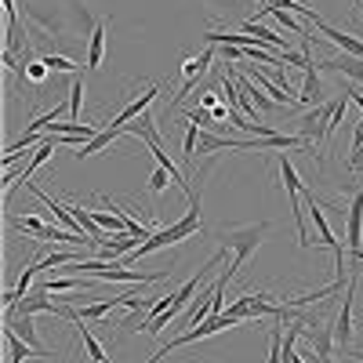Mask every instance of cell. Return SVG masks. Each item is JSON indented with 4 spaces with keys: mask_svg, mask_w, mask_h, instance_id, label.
Masks as SVG:
<instances>
[{
    "mask_svg": "<svg viewBox=\"0 0 363 363\" xmlns=\"http://www.w3.org/2000/svg\"><path fill=\"white\" fill-rule=\"evenodd\" d=\"M313 356H316V352H313ZM316 363H338V359H335V356H316Z\"/></svg>",
    "mask_w": 363,
    "mask_h": 363,
    "instance_id": "cell-27",
    "label": "cell"
},
{
    "mask_svg": "<svg viewBox=\"0 0 363 363\" xmlns=\"http://www.w3.org/2000/svg\"><path fill=\"white\" fill-rule=\"evenodd\" d=\"M356 4H359V0H349V11H352V8H356Z\"/></svg>",
    "mask_w": 363,
    "mask_h": 363,
    "instance_id": "cell-29",
    "label": "cell"
},
{
    "mask_svg": "<svg viewBox=\"0 0 363 363\" xmlns=\"http://www.w3.org/2000/svg\"><path fill=\"white\" fill-rule=\"evenodd\" d=\"M349 171L352 174H363V145L352 149V157H349Z\"/></svg>",
    "mask_w": 363,
    "mask_h": 363,
    "instance_id": "cell-22",
    "label": "cell"
},
{
    "mask_svg": "<svg viewBox=\"0 0 363 363\" xmlns=\"http://www.w3.org/2000/svg\"><path fill=\"white\" fill-rule=\"evenodd\" d=\"M345 356H352V359H363V349H349Z\"/></svg>",
    "mask_w": 363,
    "mask_h": 363,
    "instance_id": "cell-28",
    "label": "cell"
},
{
    "mask_svg": "<svg viewBox=\"0 0 363 363\" xmlns=\"http://www.w3.org/2000/svg\"><path fill=\"white\" fill-rule=\"evenodd\" d=\"M11 330H15V335L22 338V342H29V345H33L40 356H51V349L40 342V335H37V323H33V316H11V320H4Z\"/></svg>",
    "mask_w": 363,
    "mask_h": 363,
    "instance_id": "cell-12",
    "label": "cell"
},
{
    "mask_svg": "<svg viewBox=\"0 0 363 363\" xmlns=\"http://www.w3.org/2000/svg\"><path fill=\"white\" fill-rule=\"evenodd\" d=\"M157 95H160V87H157V84H149V87L142 91L138 99H131V102H128L124 109H120V113H116V116L109 120V124H113V128H128L131 120H138V116H142V113H145L149 106H153V99H157Z\"/></svg>",
    "mask_w": 363,
    "mask_h": 363,
    "instance_id": "cell-6",
    "label": "cell"
},
{
    "mask_svg": "<svg viewBox=\"0 0 363 363\" xmlns=\"http://www.w3.org/2000/svg\"><path fill=\"white\" fill-rule=\"evenodd\" d=\"M277 167H280V178H284V189H287V196H291V211H294V225H298V247H309V233H306V211H301V174L294 171V164H291V157H284L280 153V160H277Z\"/></svg>",
    "mask_w": 363,
    "mask_h": 363,
    "instance_id": "cell-4",
    "label": "cell"
},
{
    "mask_svg": "<svg viewBox=\"0 0 363 363\" xmlns=\"http://www.w3.org/2000/svg\"><path fill=\"white\" fill-rule=\"evenodd\" d=\"M240 29H244V33H251L262 48H269V51H280V55H287L291 48H287V40L277 33V29H269L262 18H244V22H240Z\"/></svg>",
    "mask_w": 363,
    "mask_h": 363,
    "instance_id": "cell-7",
    "label": "cell"
},
{
    "mask_svg": "<svg viewBox=\"0 0 363 363\" xmlns=\"http://www.w3.org/2000/svg\"><path fill=\"white\" fill-rule=\"evenodd\" d=\"M349 265H363V247L359 251H349Z\"/></svg>",
    "mask_w": 363,
    "mask_h": 363,
    "instance_id": "cell-26",
    "label": "cell"
},
{
    "mask_svg": "<svg viewBox=\"0 0 363 363\" xmlns=\"http://www.w3.org/2000/svg\"><path fill=\"white\" fill-rule=\"evenodd\" d=\"M218 99H222V95H218L215 87H211V91H203V95H200V109H215V106H218Z\"/></svg>",
    "mask_w": 363,
    "mask_h": 363,
    "instance_id": "cell-23",
    "label": "cell"
},
{
    "mask_svg": "<svg viewBox=\"0 0 363 363\" xmlns=\"http://www.w3.org/2000/svg\"><path fill=\"white\" fill-rule=\"evenodd\" d=\"M4 349H8V363H26V359H33V356H40L29 342H22L15 330L4 323Z\"/></svg>",
    "mask_w": 363,
    "mask_h": 363,
    "instance_id": "cell-14",
    "label": "cell"
},
{
    "mask_svg": "<svg viewBox=\"0 0 363 363\" xmlns=\"http://www.w3.org/2000/svg\"><path fill=\"white\" fill-rule=\"evenodd\" d=\"M269 222H255V225H225L222 229V244H225V251H233V262H229V269L218 277V284L222 287H229L233 280H236V272L247 265V258L262 247V240L269 236Z\"/></svg>",
    "mask_w": 363,
    "mask_h": 363,
    "instance_id": "cell-1",
    "label": "cell"
},
{
    "mask_svg": "<svg viewBox=\"0 0 363 363\" xmlns=\"http://www.w3.org/2000/svg\"><path fill=\"white\" fill-rule=\"evenodd\" d=\"M116 306H124V294H120V298H106V301H80V306H73V309H77L80 320H102Z\"/></svg>",
    "mask_w": 363,
    "mask_h": 363,
    "instance_id": "cell-15",
    "label": "cell"
},
{
    "mask_svg": "<svg viewBox=\"0 0 363 363\" xmlns=\"http://www.w3.org/2000/svg\"><path fill=\"white\" fill-rule=\"evenodd\" d=\"M345 91H349V99H352V102H356V106H359V109H363V91H359V87H356V84H349V87H345Z\"/></svg>",
    "mask_w": 363,
    "mask_h": 363,
    "instance_id": "cell-24",
    "label": "cell"
},
{
    "mask_svg": "<svg viewBox=\"0 0 363 363\" xmlns=\"http://www.w3.org/2000/svg\"><path fill=\"white\" fill-rule=\"evenodd\" d=\"M128 131L124 128H106V131H99L95 138H91V142H84L80 145V153H77V160H87V157H95V153H102V149H109L116 138H124Z\"/></svg>",
    "mask_w": 363,
    "mask_h": 363,
    "instance_id": "cell-13",
    "label": "cell"
},
{
    "mask_svg": "<svg viewBox=\"0 0 363 363\" xmlns=\"http://www.w3.org/2000/svg\"><path fill=\"white\" fill-rule=\"evenodd\" d=\"M203 229V222H200V203H189V211L182 215L174 225H164V229H157L149 240H142V244L131 251V258H149V255H157V251H164V247H171V244H182V240H189V236H196Z\"/></svg>",
    "mask_w": 363,
    "mask_h": 363,
    "instance_id": "cell-2",
    "label": "cell"
},
{
    "mask_svg": "<svg viewBox=\"0 0 363 363\" xmlns=\"http://www.w3.org/2000/svg\"><path fill=\"white\" fill-rule=\"evenodd\" d=\"M113 22H95L91 26V37H87V73H99L102 69V58H106V33H109Z\"/></svg>",
    "mask_w": 363,
    "mask_h": 363,
    "instance_id": "cell-9",
    "label": "cell"
},
{
    "mask_svg": "<svg viewBox=\"0 0 363 363\" xmlns=\"http://www.w3.org/2000/svg\"><path fill=\"white\" fill-rule=\"evenodd\" d=\"M40 287H44L48 294H51V291H77V287H80V277H62V280L51 277V280H44Z\"/></svg>",
    "mask_w": 363,
    "mask_h": 363,
    "instance_id": "cell-21",
    "label": "cell"
},
{
    "mask_svg": "<svg viewBox=\"0 0 363 363\" xmlns=\"http://www.w3.org/2000/svg\"><path fill=\"white\" fill-rule=\"evenodd\" d=\"M298 102L301 106H323V80H320V62H313L309 69H306V84H301V91H298Z\"/></svg>",
    "mask_w": 363,
    "mask_h": 363,
    "instance_id": "cell-11",
    "label": "cell"
},
{
    "mask_svg": "<svg viewBox=\"0 0 363 363\" xmlns=\"http://www.w3.org/2000/svg\"><path fill=\"white\" fill-rule=\"evenodd\" d=\"M167 182H174V178H171L164 167H157L153 174H149V182H145V193H149V196H160V193L167 189Z\"/></svg>",
    "mask_w": 363,
    "mask_h": 363,
    "instance_id": "cell-20",
    "label": "cell"
},
{
    "mask_svg": "<svg viewBox=\"0 0 363 363\" xmlns=\"http://www.w3.org/2000/svg\"><path fill=\"white\" fill-rule=\"evenodd\" d=\"M262 4H272V0H262Z\"/></svg>",
    "mask_w": 363,
    "mask_h": 363,
    "instance_id": "cell-30",
    "label": "cell"
},
{
    "mask_svg": "<svg viewBox=\"0 0 363 363\" xmlns=\"http://www.w3.org/2000/svg\"><path fill=\"white\" fill-rule=\"evenodd\" d=\"M48 77H51V69L40 62V58H33V62H26V80H29V84L44 87V84H48Z\"/></svg>",
    "mask_w": 363,
    "mask_h": 363,
    "instance_id": "cell-19",
    "label": "cell"
},
{
    "mask_svg": "<svg viewBox=\"0 0 363 363\" xmlns=\"http://www.w3.org/2000/svg\"><path fill=\"white\" fill-rule=\"evenodd\" d=\"M313 26L320 29V33L330 40V44H338L342 48V55H352V58H363V40L359 37H352V33H342V29H335V26H330V22H323L320 15L313 18Z\"/></svg>",
    "mask_w": 363,
    "mask_h": 363,
    "instance_id": "cell-8",
    "label": "cell"
},
{
    "mask_svg": "<svg viewBox=\"0 0 363 363\" xmlns=\"http://www.w3.org/2000/svg\"><path fill=\"white\" fill-rule=\"evenodd\" d=\"M11 225H15V229H22V233H29V236L37 240V236L44 233V225H48V222H44V215H22V218H11Z\"/></svg>",
    "mask_w": 363,
    "mask_h": 363,
    "instance_id": "cell-17",
    "label": "cell"
},
{
    "mask_svg": "<svg viewBox=\"0 0 363 363\" xmlns=\"http://www.w3.org/2000/svg\"><path fill=\"white\" fill-rule=\"evenodd\" d=\"M320 69H327V73H338V77H349L356 87H363V58L338 55V58H327V62H320Z\"/></svg>",
    "mask_w": 363,
    "mask_h": 363,
    "instance_id": "cell-10",
    "label": "cell"
},
{
    "mask_svg": "<svg viewBox=\"0 0 363 363\" xmlns=\"http://www.w3.org/2000/svg\"><path fill=\"white\" fill-rule=\"evenodd\" d=\"M40 62L51 69V73H77L80 66L73 62V58H66V55H51V51H44L40 55Z\"/></svg>",
    "mask_w": 363,
    "mask_h": 363,
    "instance_id": "cell-16",
    "label": "cell"
},
{
    "mask_svg": "<svg viewBox=\"0 0 363 363\" xmlns=\"http://www.w3.org/2000/svg\"><path fill=\"white\" fill-rule=\"evenodd\" d=\"M211 62H218V48H211V44H207V48H203V51H200L196 58H189V62L182 66V73H186V80H182L178 95H174V99L167 102V109H164V116H160V124H167V116H174V113H178V106L189 99V91L196 87V80H200V77L207 73V66H211Z\"/></svg>",
    "mask_w": 363,
    "mask_h": 363,
    "instance_id": "cell-3",
    "label": "cell"
},
{
    "mask_svg": "<svg viewBox=\"0 0 363 363\" xmlns=\"http://www.w3.org/2000/svg\"><path fill=\"white\" fill-rule=\"evenodd\" d=\"M229 106H215V109H211V120H229Z\"/></svg>",
    "mask_w": 363,
    "mask_h": 363,
    "instance_id": "cell-25",
    "label": "cell"
},
{
    "mask_svg": "<svg viewBox=\"0 0 363 363\" xmlns=\"http://www.w3.org/2000/svg\"><path fill=\"white\" fill-rule=\"evenodd\" d=\"M345 247L359 251L363 247V186L352 193L349 211H345Z\"/></svg>",
    "mask_w": 363,
    "mask_h": 363,
    "instance_id": "cell-5",
    "label": "cell"
},
{
    "mask_svg": "<svg viewBox=\"0 0 363 363\" xmlns=\"http://www.w3.org/2000/svg\"><path fill=\"white\" fill-rule=\"evenodd\" d=\"M80 106H84V73H77L69 80V113H73V120H80Z\"/></svg>",
    "mask_w": 363,
    "mask_h": 363,
    "instance_id": "cell-18",
    "label": "cell"
}]
</instances>
